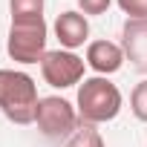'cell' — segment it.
I'll list each match as a JSON object with an SVG mask.
<instances>
[{
	"mask_svg": "<svg viewBox=\"0 0 147 147\" xmlns=\"http://www.w3.org/2000/svg\"><path fill=\"white\" fill-rule=\"evenodd\" d=\"M38 84L20 69H0V113L12 124H35L38 113Z\"/></svg>",
	"mask_w": 147,
	"mask_h": 147,
	"instance_id": "6da1fadb",
	"label": "cell"
},
{
	"mask_svg": "<svg viewBox=\"0 0 147 147\" xmlns=\"http://www.w3.org/2000/svg\"><path fill=\"white\" fill-rule=\"evenodd\" d=\"M121 104H124L121 90L104 75L84 78L78 87L75 110H78L81 124H107L121 113Z\"/></svg>",
	"mask_w": 147,
	"mask_h": 147,
	"instance_id": "7a4b0ae2",
	"label": "cell"
},
{
	"mask_svg": "<svg viewBox=\"0 0 147 147\" xmlns=\"http://www.w3.org/2000/svg\"><path fill=\"white\" fill-rule=\"evenodd\" d=\"M49 40V26L43 18H18L9 26V38H6V52L12 61L18 63H40Z\"/></svg>",
	"mask_w": 147,
	"mask_h": 147,
	"instance_id": "3957f363",
	"label": "cell"
},
{
	"mask_svg": "<svg viewBox=\"0 0 147 147\" xmlns=\"http://www.w3.org/2000/svg\"><path fill=\"white\" fill-rule=\"evenodd\" d=\"M35 124L38 130L52 138V141H61V138H69L81 127V118H78V110L75 104H69L66 98L61 95H46L38 101V113H35Z\"/></svg>",
	"mask_w": 147,
	"mask_h": 147,
	"instance_id": "277c9868",
	"label": "cell"
},
{
	"mask_svg": "<svg viewBox=\"0 0 147 147\" xmlns=\"http://www.w3.org/2000/svg\"><path fill=\"white\" fill-rule=\"evenodd\" d=\"M84 69H87V61L78 58L75 52H69V49H52L40 61V75L55 90H69V87L81 84Z\"/></svg>",
	"mask_w": 147,
	"mask_h": 147,
	"instance_id": "5b68a950",
	"label": "cell"
},
{
	"mask_svg": "<svg viewBox=\"0 0 147 147\" xmlns=\"http://www.w3.org/2000/svg\"><path fill=\"white\" fill-rule=\"evenodd\" d=\"M121 49H124V58L138 72H147V18L144 20H130V18L124 20Z\"/></svg>",
	"mask_w": 147,
	"mask_h": 147,
	"instance_id": "8992f818",
	"label": "cell"
},
{
	"mask_svg": "<svg viewBox=\"0 0 147 147\" xmlns=\"http://www.w3.org/2000/svg\"><path fill=\"white\" fill-rule=\"evenodd\" d=\"M55 38L61 40V46L63 49H78V46H84L87 43V38H90V20H87V15H81V12H75V9H69V12H61L58 18H55Z\"/></svg>",
	"mask_w": 147,
	"mask_h": 147,
	"instance_id": "52a82bcc",
	"label": "cell"
},
{
	"mask_svg": "<svg viewBox=\"0 0 147 147\" xmlns=\"http://www.w3.org/2000/svg\"><path fill=\"white\" fill-rule=\"evenodd\" d=\"M124 49L121 43H113V40H92L87 46V66L95 72V75H113L124 66Z\"/></svg>",
	"mask_w": 147,
	"mask_h": 147,
	"instance_id": "ba28073f",
	"label": "cell"
},
{
	"mask_svg": "<svg viewBox=\"0 0 147 147\" xmlns=\"http://www.w3.org/2000/svg\"><path fill=\"white\" fill-rule=\"evenodd\" d=\"M66 147H107V144H104L101 133L95 130V124H81L66 138Z\"/></svg>",
	"mask_w": 147,
	"mask_h": 147,
	"instance_id": "9c48e42d",
	"label": "cell"
},
{
	"mask_svg": "<svg viewBox=\"0 0 147 147\" xmlns=\"http://www.w3.org/2000/svg\"><path fill=\"white\" fill-rule=\"evenodd\" d=\"M43 3L46 0H9L12 20H18V18H43Z\"/></svg>",
	"mask_w": 147,
	"mask_h": 147,
	"instance_id": "30bf717a",
	"label": "cell"
},
{
	"mask_svg": "<svg viewBox=\"0 0 147 147\" xmlns=\"http://www.w3.org/2000/svg\"><path fill=\"white\" fill-rule=\"evenodd\" d=\"M130 110L138 121L147 124V81H138L130 92Z\"/></svg>",
	"mask_w": 147,
	"mask_h": 147,
	"instance_id": "8fae6325",
	"label": "cell"
},
{
	"mask_svg": "<svg viewBox=\"0 0 147 147\" xmlns=\"http://www.w3.org/2000/svg\"><path fill=\"white\" fill-rule=\"evenodd\" d=\"M115 3L130 20H144L147 18V0H115Z\"/></svg>",
	"mask_w": 147,
	"mask_h": 147,
	"instance_id": "7c38bea8",
	"label": "cell"
},
{
	"mask_svg": "<svg viewBox=\"0 0 147 147\" xmlns=\"http://www.w3.org/2000/svg\"><path fill=\"white\" fill-rule=\"evenodd\" d=\"M113 0H78V9L81 15H104L110 9Z\"/></svg>",
	"mask_w": 147,
	"mask_h": 147,
	"instance_id": "4fadbf2b",
	"label": "cell"
}]
</instances>
